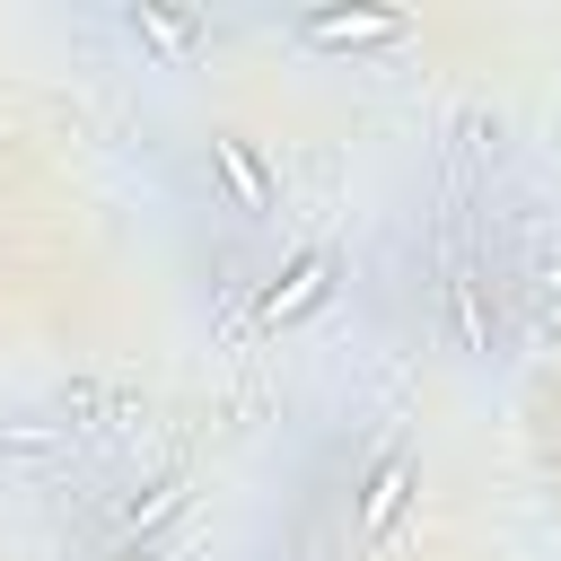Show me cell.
Instances as JSON below:
<instances>
[{
  "mask_svg": "<svg viewBox=\"0 0 561 561\" xmlns=\"http://www.w3.org/2000/svg\"><path fill=\"white\" fill-rule=\"evenodd\" d=\"M403 500H412V456L386 447V456L368 465V491H359V543H386V526L403 517Z\"/></svg>",
  "mask_w": 561,
  "mask_h": 561,
  "instance_id": "cell-2",
  "label": "cell"
},
{
  "mask_svg": "<svg viewBox=\"0 0 561 561\" xmlns=\"http://www.w3.org/2000/svg\"><path fill=\"white\" fill-rule=\"evenodd\" d=\"M543 333H552V342H561V307H552V316H543Z\"/></svg>",
  "mask_w": 561,
  "mask_h": 561,
  "instance_id": "cell-7",
  "label": "cell"
},
{
  "mask_svg": "<svg viewBox=\"0 0 561 561\" xmlns=\"http://www.w3.org/2000/svg\"><path fill=\"white\" fill-rule=\"evenodd\" d=\"M210 167L228 175L237 210H272V167H263V149H254V140H237V131H210Z\"/></svg>",
  "mask_w": 561,
  "mask_h": 561,
  "instance_id": "cell-4",
  "label": "cell"
},
{
  "mask_svg": "<svg viewBox=\"0 0 561 561\" xmlns=\"http://www.w3.org/2000/svg\"><path fill=\"white\" fill-rule=\"evenodd\" d=\"M123 26H131L149 53H167V61H193V53H202V18H193V9H149V0H140V9H123Z\"/></svg>",
  "mask_w": 561,
  "mask_h": 561,
  "instance_id": "cell-5",
  "label": "cell"
},
{
  "mask_svg": "<svg viewBox=\"0 0 561 561\" xmlns=\"http://www.w3.org/2000/svg\"><path fill=\"white\" fill-rule=\"evenodd\" d=\"M298 35H307L316 53H359V44H394V35H412V18H403V9H307Z\"/></svg>",
  "mask_w": 561,
  "mask_h": 561,
  "instance_id": "cell-1",
  "label": "cell"
},
{
  "mask_svg": "<svg viewBox=\"0 0 561 561\" xmlns=\"http://www.w3.org/2000/svg\"><path fill=\"white\" fill-rule=\"evenodd\" d=\"M114 561H140V552H114Z\"/></svg>",
  "mask_w": 561,
  "mask_h": 561,
  "instance_id": "cell-8",
  "label": "cell"
},
{
  "mask_svg": "<svg viewBox=\"0 0 561 561\" xmlns=\"http://www.w3.org/2000/svg\"><path fill=\"white\" fill-rule=\"evenodd\" d=\"M324 289H333V254H324V245H307V254H298V263H289V272L263 289V324H289V316H307Z\"/></svg>",
  "mask_w": 561,
  "mask_h": 561,
  "instance_id": "cell-3",
  "label": "cell"
},
{
  "mask_svg": "<svg viewBox=\"0 0 561 561\" xmlns=\"http://www.w3.org/2000/svg\"><path fill=\"white\" fill-rule=\"evenodd\" d=\"M175 508H184V482L167 473V482H149L140 500H123V535H149V526H158V517H175Z\"/></svg>",
  "mask_w": 561,
  "mask_h": 561,
  "instance_id": "cell-6",
  "label": "cell"
}]
</instances>
